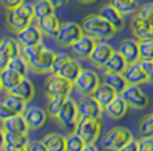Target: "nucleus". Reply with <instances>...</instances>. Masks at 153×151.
<instances>
[{
	"label": "nucleus",
	"instance_id": "f257e3e1",
	"mask_svg": "<svg viewBox=\"0 0 153 151\" xmlns=\"http://www.w3.org/2000/svg\"><path fill=\"white\" fill-rule=\"evenodd\" d=\"M23 56L28 61L31 70L40 74H45L51 73L56 53L47 46H44L42 43H39L36 45L23 46Z\"/></svg>",
	"mask_w": 153,
	"mask_h": 151
},
{
	"label": "nucleus",
	"instance_id": "f03ea898",
	"mask_svg": "<svg viewBox=\"0 0 153 151\" xmlns=\"http://www.w3.org/2000/svg\"><path fill=\"white\" fill-rule=\"evenodd\" d=\"M81 27H83L84 33L91 34L97 40H109L117 32L112 27L111 23L107 21L100 13L99 15H88L83 20Z\"/></svg>",
	"mask_w": 153,
	"mask_h": 151
},
{
	"label": "nucleus",
	"instance_id": "7ed1b4c3",
	"mask_svg": "<svg viewBox=\"0 0 153 151\" xmlns=\"http://www.w3.org/2000/svg\"><path fill=\"white\" fill-rule=\"evenodd\" d=\"M35 19L33 7L31 4H20L19 7L8 10L7 13V25L12 32L17 33L19 31L24 29L29 24H32V20Z\"/></svg>",
	"mask_w": 153,
	"mask_h": 151
},
{
	"label": "nucleus",
	"instance_id": "20e7f679",
	"mask_svg": "<svg viewBox=\"0 0 153 151\" xmlns=\"http://www.w3.org/2000/svg\"><path fill=\"white\" fill-rule=\"evenodd\" d=\"M133 139V135L124 126H116L112 127L108 131L107 136L104 139V149L114 150V151H123V149Z\"/></svg>",
	"mask_w": 153,
	"mask_h": 151
},
{
	"label": "nucleus",
	"instance_id": "39448f33",
	"mask_svg": "<svg viewBox=\"0 0 153 151\" xmlns=\"http://www.w3.org/2000/svg\"><path fill=\"white\" fill-rule=\"evenodd\" d=\"M75 131L84 139L85 143H96L101 131V123L99 118H79Z\"/></svg>",
	"mask_w": 153,
	"mask_h": 151
},
{
	"label": "nucleus",
	"instance_id": "423d86ee",
	"mask_svg": "<svg viewBox=\"0 0 153 151\" xmlns=\"http://www.w3.org/2000/svg\"><path fill=\"white\" fill-rule=\"evenodd\" d=\"M73 88V82L68 81L67 78L61 77L59 74H51L45 80L44 84V92L48 98L56 97V95H65L69 97Z\"/></svg>",
	"mask_w": 153,
	"mask_h": 151
},
{
	"label": "nucleus",
	"instance_id": "0eeeda50",
	"mask_svg": "<svg viewBox=\"0 0 153 151\" xmlns=\"http://www.w3.org/2000/svg\"><path fill=\"white\" fill-rule=\"evenodd\" d=\"M77 118H79V113H77V103L72 100V98H67L64 102L61 110L59 111L56 119L59 121V123L69 133H73L76 130V125H77Z\"/></svg>",
	"mask_w": 153,
	"mask_h": 151
},
{
	"label": "nucleus",
	"instance_id": "6e6552de",
	"mask_svg": "<svg viewBox=\"0 0 153 151\" xmlns=\"http://www.w3.org/2000/svg\"><path fill=\"white\" fill-rule=\"evenodd\" d=\"M83 34H84V31L80 24L67 21L60 25V29H59V33L56 36V40L64 48H71Z\"/></svg>",
	"mask_w": 153,
	"mask_h": 151
},
{
	"label": "nucleus",
	"instance_id": "1a4fd4ad",
	"mask_svg": "<svg viewBox=\"0 0 153 151\" xmlns=\"http://www.w3.org/2000/svg\"><path fill=\"white\" fill-rule=\"evenodd\" d=\"M99 85V74L92 69H83L73 82V88L77 89V92L83 95H92Z\"/></svg>",
	"mask_w": 153,
	"mask_h": 151
},
{
	"label": "nucleus",
	"instance_id": "9d476101",
	"mask_svg": "<svg viewBox=\"0 0 153 151\" xmlns=\"http://www.w3.org/2000/svg\"><path fill=\"white\" fill-rule=\"evenodd\" d=\"M120 94L123 95V98L126 101V103L132 109L143 110L149 105V100L146 97V94L143 92V89L140 88V85H133V84H128L125 86V89Z\"/></svg>",
	"mask_w": 153,
	"mask_h": 151
},
{
	"label": "nucleus",
	"instance_id": "9b49d317",
	"mask_svg": "<svg viewBox=\"0 0 153 151\" xmlns=\"http://www.w3.org/2000/svg\"><path fill=\"white\" fill-rule=\"evenodd\" d=\"M22 48L23 46L20 45V43L11 37L0 40V70L7 68L13 57L22 54Z\"/></svg>",
	"mask_w": 153,
	"mask_h": 151
},
{
	"label": "nucleus",
	"instance_id": "f8f14e48",
	"mask_svg": "<svg viewBox=\"0 0 153 151\" xmlns=\"http://www.w3.org/2000/svg\"><path fill=\"white\" fill-rule=\"evenodd\" d=\"M77 103V113H79V118L88 117V118H99L102 114V107L97 102L93 95H84Z\"/></svg>",
	"mask_w": 153,
	"mask_h": 151
},
{
	"label": "nucleus",
	"instance_id": "ddd939ff",
	"mask_svg": "<svg viewBox=\"0 0 153 151\" xmlns=\"http://www.w3.org/2000/svg\"><path fill=\"white\" fill-rule=\"evenodd\" d=\"M43 32L37 24H29L24 29L19 31L16 33V40L20 43L22 46H31L42 43Z\"/></svg>",
	"mask_w": 153,
	"mask_h": 151
},
{
	"label": "nucleus",
	"instance_id": "4468645a",
	"mask_svg": "<svg viewBox=\"0 0 153 151\" xmlns=\"http://www.w3.org/2000/svg\"><path fill=\"white\" fill-rule=\"evenodd\" d=\"M29 141L27 133L5 131L4 150L7 151H25L28 150Z\"/></svg>",
	"mask_w": 153,
	"mask_h": 151
},
{
	"label": "nucleus",
	"instance_id": "2eb2a0df",
	"mask_svg": "<svg viewBox=\"0 0 153 151\" xmlns=\"http://www.w3.org/2000/svg\"><path fill=\"white\" fill-rule=\"evenodd\" d=\"M123 74H124L126 82L133 84V85H143V84H146L151 81V77L145 73V70L140 65L139 61L137 62L128 64V66L123 72Z\"/></svg>",
	"mask_w": 153,
	"mask_h": 151
},
{
	"label": "nucleus",
	"instance_id": "dca6fc26",
	"mask_svg": "<svg viewBox=\"0 0 153 151\" xmlns=\"http://www.w3.org/2000/svg\"><path fill=\"white\" fill-rule=\"evenodd\" d=\"M113 52H114L113 48L105 40H100V41H97V44H96L92 54L89 56V60L97 68H104L105 62L109 60V57L112 56Z\"/></svg>",
	"mask_w": 153,
	"mask_h": 151
},
{
	"label": "nucleus",
	"instance_id": "f3484780",
	"mask_svg": "<svg viewBox=\"0 0 153 151\" xmlns=\"http://www.w3.org/2000/svg\"><path fill=\"white\" fill-rule=\"evenodd\" d=\"M96 44H97V39H95L88 33H84L71 48H72V52L76 56L81 57V59H89Z\"/></svg>",
	"mask_w": 153,
	"mask_h": 151
},
{
	"label": "nucleus",
	"instance_id": "a211bd4d",
	"mask_svg": "<svg viewBox=\"0 0 153 151\" xmlns=\"http://www.w3.org/2000/svg\"><path fill=\"white\" fill-rule=\"evenodd\" d=\"M25 121L28 123L29 130H37L40 127L44 126V123L47 122V111L39 106H29L24 110L23 113Z\"/></svg>",
	"mask_w": 153,
	"mask_h": 151
},
{
	"label": "nucleus",
	"instance_id": "6ab92c4d",
	"mask_svg": "<svg viewBox=\"0 0 153 151\" xmlns=\"http://www.w3.org/2000/svg\"><path fill=\"white\" fill-rule=\"evenodd\" d=\"M128 107H129V105L126 103V101L124 98H123V95L117 94L116 97L104 107V110L111 119L117 121V119H121L123 117H125L126 111H128Z\"/></svg>",
	"mask_w": 153,
	"mask_h": 151
},
{
	"label": "nucleus",
	"instance_id": "aec40b11",
	"mask_svg": "<svg viewBox=\"0 0 153 151\" xmlns=\"http://www.w3.org/2000/svg\"><path fill=\"white\" fill-rule=\"evenodd\" d=\"M131 29L137 40L153 39V27L137 13L131 21Z\"/></svg>",
	"mask_w": 153,
	"mask_h": 151
},
{
	"label": "nucleus",
	"instance_id": "412c9836",
	"mask_svg": "<svg viewBox=\"0 0 153 151\" xmlns=\"http://www.w3.org/2000/svg\"><path fill=\"white\" fill-rule=\"evenodd\" d=\"M119 52L124 56L128 64L137 62L140 61V48H139V40L133 39H125L120 43Z\"/></svg>",
	"mask_w": 153,
	"mask_h": 151
},
{
	"label": "nucleus",
	"instance_id": "4be33fe9",
	"mask_svg": "<svg viewBox=\"0 0 153 151\" xmlns=\"http://www.w3.org/2000/svg\"><path fill=\"white\" fill-rule=\"evenodd\" d=\"M99 13L104 17L107 21H109L112 24V27H113L116 31H121L123 28H124V25H125L124 15H123L121 12H119L111 3L107 5H104V7H101V10H100Z\"/></svg>",
	"mask_w": 153,
	"mask_h": 151
},
{
	"label": "nucleus",
	"instance_id": "5701e85b",
	"mask_svg": "<svg viewBox=\"0 0 153 151\" xmlns=\"http://www.w3.org/2000/svg\"><path fill=\"white\" fill-rule=\"evenodd\" d=\"M3 129L5 131L13 133H28L29 127L23 114H13L12 117L3 121Z\"/></svg>",
	"mask_w": 153,
	"mask_h": 151
},
{
	"label": "nucleus",
	"instance_id": "b1692460",
	"mask_svg": "<svg viewBox=\"0 0 153 151\" xmlns=\"http://www.w3.org/2000/svg\"><path fill=\"white\" fill-rule=\"evenodd\" d=\"M81 70H83V68L80 66V64H79L76 60H73L69 57V59L60 66V69H59V72L56 74L67 78V80L71 81V82H75V80L77 78V76L80 74Z\"/></svg>",
	"mask_w": 153,
	"mask_h": 151
},
{
	"label": "nucleus",
	"instance_id": "393cba45",
	"mask_svg": "<svg viewBox=\"0 0 153 151\" xmlns=\"http://www.w3.org/2000/svg\"><path fill=\"white\" fill-rule=\"evenodd\" d=\"M37 25L40 27V29H42L44 34H48V36H52L56 39L61 24H60V21H59L57 16H56L55 13H52V15L37 20Z\"/></svg>",
	"mask_w": 153,
	"mask_h": 151
},
{
	"label": "nucleus",
	"instance_id": "a878e982",
	"mask_svg": "<svg viewBox=\"0 0 153 151\" xmlns=\"http://www.w3.org/2000/svg\"><path fill=\"white\" fill-rule=\"evenodd\" d=\"M42 141L45 144L47 151H67V136L59 133L47 134Z\"/></svg>",
	"mask_w": 153,
	"mask_h": 151
},
{
	"label": "nucleus",
	"instance_id": "bb28decb",
	"mask_svg": "<svg viewBox=\"0 0 153 151\" xmlns=\"http://www.w3.org/2000/svg\"><path fill=\"white\" fill-rule=\"evenodd\" d=\"M117 94H119V93L114 90L113 88H111L108 84L100 82V85L96 88V90L93 92L92 95L97 100V102L100 103V105H101L102 107H105Z\"/></svg>",
	"mask_w": 153,
	"mask_h": 151
},
{
	"label": "nucleus",
	"instance_id": "cd10ccee",
	"mask_svg": "<svg viewBox=\"0 0 153 151\" xmlns=\"http://www.w3.org/2000/svg\"><path fill=\"white\" fill-rule=\"evenodd\" d=\"M24 77H25V76L20 74L19 72L13 70V69L8 68V66L0 70V80H1L3 88H4L7 92L10 90V89L15 88V86H16Z\"/></svg>",
	"mask_w": 153,
	"mask_h": 151
},
{
	"label": "nucleus",
	"instance_id": "c85d7f7f",
	"mask_svg": "<svg viewBox=\"0 0 153 151\" xmlns=\"http://www.w3.org/2000/svg\"><path fill=\"white\" fill-rule=\"evenodd\" d=\"M102 82L108 84L111 88H113L117 93H121L125 89V86L128 85L125 77L123 73H117V72H104V76H102Z\"/></svg>",
	"mask_w": 153,
	"mask_h": 151
},
{
	"label": "nucleus",
	"instance_id": "c756f323",
	"mask_svg": "<svg viewBox=\"0 0 153 151\" xmlns=\"http://www.w3.org/2000/svg\"><path fill=\"white\" fill-rule=\"evenodd\" d=\"M8 93H12V94L19 95V97H22L23 100H25L27 102H29L35 95V88H33V84H32L27 77H24L15 88L10 89Z\"/></svg>",
	"mask_w": 153,
	"mask_h": 151
},
{
	"label": "nucleus",
	"instance_id": "7c9ffc66",
	"mask_svg": "<svg viewBox=\"0 0 153 151\" xmlns=\"http://www.w3.org/2000/svg\"><path fill=\"white\" fill-rule=\"evenodd\" d=\"M126 66H128L126 60L124 59V56L117 51V52H113V53H112L109 60L105 62L104 69L105 70H108V72H117V73H123V72L125 70Z\"/></svg>",
	"mask_w": 153,
	"mask_h": 151
},
{
	"label": "nucleus",
	"instance_id": "2f4dec72",
	"mask_svg": "<svg viewBox=\"0 0 153 151\" xmlns=\"http://www.w3.org/2000/svg\"><path fill=\"white\" fill-rule=\"evenodd\" d=\"M3 102L10 107L15 114H23L24 110L27 109V101L23 100V98L19 97V95L12 94V93H8V94L5 95Z\"/></svg>",
	"mask_w": 153,
	"mask_h": 151
},
{
	"label": "nucleus",
	"instance_id": "473e14b6",
	"mask_svg": "<svg viewBox=\"0 0 153 151\" xmlns=\"http://www.w3.org/2000/svg\"><path fill=\"white\" fill-rule=\"evenodd\" d=\"M109 3L123 15H132L139 11L136 0H109Z\"/></svg>",
	"mask_w": 153,
	"mask_h": 151
},
{
	"label": "nucleus",
	"instance_id": "72a5a7b5",
	"mask_svg": "<svg viewBox=\"0 0 153 151\" xmlns=\"http://www.w3.org/2000/svg\"><path fill=\"white\" fill-rule=\"evenodd\" d=\"M33 7V15L36 20H40L45 16H49L53 13L55 7L48 1V0H36V1L32 4Z\"/></svg>",
	"mask_w": 153,
	"mask_h": 151
},
{
	"label": "nucleus",
	"instance_id": "f704fd0d",
	"mask_svg": "<svg viewBox=\"0 0 153 151\" xmlns=\"http://www.w3.org/2000/svg\"><path fill=\"white\" fill-rule=\"evenodd\" d=\"M85 141L76 131L67 135V151H83Z\"/></svg>",
	"mask_w": 153,
	"mask_h": 151
},
{
	"label": "nucleus",
	"instance_id": "c9c22d12",
	"mask_svg": "<svg viewBox=\"0 0 153 151\" xmlns=\"http://www.w3.org/2000/svg\"><path fill=\"white\" fill-rule=\"evenodd\" d=\"M8 68L13 69V70L19 72L20 74H23V76H25V77H27L29 65H28V61L25 60V57L22 56V54H19V56L13 57V59L11 60V62L8 64Z\"/></svg>",
	"mask_w": 153,
	"mask_h": 151
},
{
	"label": "nucleus",
	"instance_id": "e433bc0d",
	"mask_svg": "<svg viewBox=\"0 0 153 151\" xmlns=\"http://www.w3.org/2000/svg\"><path fill=\"white\" fill-rule=\"evenodd\" d=\"M67 98L68 97H65V95H56V97L49 98V101H48V113L51 114V117H53V118L57 117L59 111L61 110V107H63Z\"/></svg>",
	"mask_w": 153,
	"mask_h": 151
},
{
	"label": "nucleus",
	"instance_id": "4c0bfd02",
	"mask_svg": "<svg viewBox=\"0 0 153 151\" xmlns=\"http://www.w3.org/2000/svg\"><path fill=\"white\" fill-rule=\"evenodd\" d=\"M139 48H140V59L153 61V39L139 40Z\"/></svg>",
	"mask_w": 153,
	"mask_h": 151
},
{
	"label": "nucleus",
	"instance_id": "58836bf2",
	"mask_svg": "<svg viewBox=\"0 0 153 151\" xmlns=\"http://www.w3.org/2000/svg\"><path fill=\"white\" fill-rule=\"evenodd\" d=\"M139 131L143 136H153V113L141 119Z\"/></svg>",
	"mask_w": 153,
	"mask_h": 151
},
{
	"label": "nucleus",
	"instance_id": "ea45409f",
	"mask_svg": "<svg viewBox=\"0 0 153 151\" xmlns=\"http://www.w3.org/2000/svg\"><path fill=\"white\" fill-rule=\"evenodd\" d=\"M137 15L145 19L153 27V3H148V4H144L143 7H140L137 11Z\"/></svg>",
	"mask_w": 153,
	"mask_h": 151
},
{
	"label": "nucleus",
	"instance_id": "a19ab883",
	"mask_svg": "<svg viewBox=\"0 0 153 151\" xmlns=\"http://www.w3.org/2000/svg\"><path fill=\"white\" fill-rule=\"evenodd\" d=\"M69 59V56L67 53H56L55 56V60H53V64H52V69H51V74H56L60 69V66L65 62L67 60Z\"/></svg>",
	"mask_w": 153,
	"mask_h": 151
},
{
	"label": "nucleus",
	"instance_id": "79ce46f5",
	"mask_svg": "<svg viewBox=\"0 0 153 151\" xmlns=\"http://www.w3.org/2000/svg\"><path fill=\"white\" fill-rule=\"evenodd\" d=\"M139 151H153V136H143L139 139Z\"/></svg>",
	"mask_w": 153,
	"mask_h": 151
},
{
	"label": "nucleus",
	"instance_id": "37998d69",
	"mask_svg": "<svg viewBox=\"0 0 153 151\" xmlns=\"http://www.w3.org/2000/svg\"><path fill=\"white\" fill-rule=\"evenodd\" d=\"M140 65L143 66V69L145 70V73L151 77V81H152V77H153V61L152 60H144V59H140Z\"/></svg>",
	"mask_w": 153,
	"mask_h": 151
},
{
	"label": "nucleus",
	"instance_id": "c03bdc74",
	"mask_svg": "<svg viewBox=\"0 0 153 151\" xmlns=\"http://www.w3.org/2000/svg\"><path fill=\"white\" fill-rule=\"evenodd\" d=\"M13 114H15V113L7 105H5L4 102H0V121L3 122L4 119H7V118L12 117Z\"/></svg>",
	"mask_w": 153,
	"mask_h": 151
},
{
	"label": "nucleus",
	"instance_id": "a18cd8bd",
	"mask_svg": "<svg viewBox=\"0 0 153 151\" xmlns=\"http://www.w3.org/2000/svg\"><path fill=\"white\" fill-rule=\"evenodd\" d=\"M28 150L29 151H47V147L43 143V141H35L32 143H29Z\"/></svg>",
	"mask_w": 153,
	"mask_h": 151
},
{
	"label": "nucleus",
	"instance_id": "49530a36",
	"mask_svg": "<svg viewBox=\"0 0 153 151\" xmlns=\"http://www.w3.org/2000/svg\"><path fill=\"white\" fill-rule=\"evenodd\" d=\"M1 3L7 10H12V8H16L20 4H23L24 0H1Z\"/></svg>",
	"mask_w": 153,
	"mask_h": 151
},
{
	"label": "nucleus",
	"instance_id": "de8ad7c7",
	"mask_svg": "<svg viewBox=\"0 0 153 151\" xmlns=\"http://www.w3.org/2000/svg\"><path fill=\"white\" fill-rule=\"evenodd\" d=\"M123 151H139V141L132 139L124 149H123Z\"/></svg>",
	"mask_w": 153,
	"mask_h": 151
},
{
	"label": "nucleus",
	"instance_id": "09e8293b",
	"mask_svg": "<svg viewBox=\"0 0 153 151\" xmlns=\"http://www.w3.org/2000/svg\"><path fill=\"white\" fill-rule=\"evenodd\" d=\"M49 3H51L52 5H53L55 8H59V7H63V5H65L67 3H68V0H48Z\"/></svg>",
	"mask_w": 153,
	"mask_h": 151
},
{
	"label": "nucleus",
	"instance_id": "8fccbe9b",
	"mask_svg": "<svg viewBox=\"0 0 153 151\" xmlns=\"http://www.w3.org/2000/svg\"><path fill=\"white\" fill-rule=\"evenodd\" d=\"M4 141H5V130L0 129V150H4Z\"/></svg>",
	"mask_w": 153,
	"mask_h": 151
},
{
	"label": "nucleus",
	"instance_id": "3c124183",
	"mask_svg": "<svg viewBox=\"0 0 153 151\" xmlns=\"http://www.w3.org/2000/svg\"><path fill=\"white\" fill-rule=\"evenodd\" d=\"M83 151H97V147L95 143H85Z\"/></svg>",
	"mask_w": 153,
	"mask_h": 151
},
{
	"label": "nucleus",
	"instance_id": "603ef678",
	"mask_svg": "<svg viewBox=\"0 0 153 151\" xmlns=\"http://www.w3.org/2000/svg\"><path fill=\"white\" fill-rule=\"evenodd\" d=\"M83 4H91V3H95L96 0H80Z\"/></svg>",
	"mask_w": 153,
	"mask_h": 151
},
{
	"label": "nucleus",
	"instance_id": "864d4df0",
	"mask_svg": "<svg viewBox=\"0 0 153 151\" xmlns=\"http://www.w3.org/2000/svg\"><path fill=\"white\" fill-rule=\"evenodd\" d=\"M3 89H4V88H3V84H1V80H0V92H1V90H3Z\"/></svg>",
	"mask_w": 153,
	"mask_h": 151
},
{
	"label": "nucleus",
	"instance_id": "5fc2aeb1",
	"mask_svg": "<svg viewBox=\"0 0 153 151\" xmlns=\"http://www.w3.org/2000/svg\"><path fill=\"white\" fill-rule=\"evenodd\" d=\"M152 80H153V77H152Z\"/></svg>",
	"mask_w": 153,
	"mask_h": 151
}]
</instances>
